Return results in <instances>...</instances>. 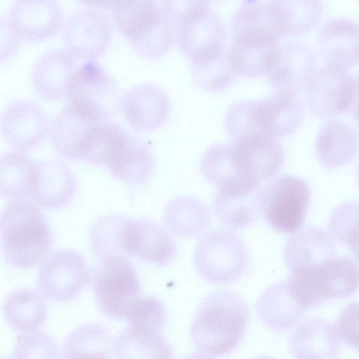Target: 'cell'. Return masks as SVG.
<instances>
[{
    "label": "cell",
    "instance_id": "obj_4",
    "mask_svg": "<svg viewBox=\"0 0 359 359\" xmlns=\"http://www.w3.org/2000/svg\"><path fill=\"white\" fill-rule=\"evenodd\" d=\"M290 271V290L306 310L330 299L348 297L359 289V266L346 256Z\"/></svg>",
    "mask_w": 359,
    "mask_h": 359
},
{
    "label": "cell",
    "instance_id": "obj_24",
    "mask_svg": "<svg viewBox=\"0 0 359 359\" xmlns=\"http://www.w3.org/2000/svg\"><path fill=\"white\" fill-rule=\"evenodd\" d=\"M280 41L255 35L233 36L229 50L236 74L245 77L267 75L278 59Z\"/></svg>",
    "mask_w": 359,
    "mask_h": 359
},
{
    "label": "cell",
    "instance_id": "obj_12",
    "mask_svg": "<svg viewBox=\"0 0 359 359\" xmlns=\"http://www.w3.org/2000/svg\"><path fill=\"white\" fill-rule=\"evenodd\" d=\"M66 50L76 60H96L108 49L112 27L100 10L83 9L72 14L62 27Z\"/></svg>",
    "mask_w": 359,
    "mask_h": 359
},
{
    "label": "cell",
    "instance_id": "obj_48",
    "mask_svg": "<svg viewBox=\"0 0 359 359\" xmlns=\"http://www.w3.org/2000/svg\"><path fill=\"white\" fill-rule=\"evenodd\" d=\"M78 2L97 10L113 9L124 0H76Z\"/></svg>",
    "mask_w": 359,
    "mask_h": 359
},
{
    "label": "cell",
    "instance_id": "obj_26",
    "mask_svg": "<svg viewBox=\"0 0 359 359\" xmlns=\"http://www.w3.org/2000/svg\"><path fill=\"white\" fill-rule=\"evenodd\" d=\"M97 121L68 103L50 122L49 135L56 151L63 158L78 160L81 147Z\"/></svg>",
    "mask_w": 359,
    "mask_h": 359
},
{
    "label": "cell",
    "instance_id": "obj_38",
    "mask_svg": "<svg viewBox=\"0 0 359 359\" xmlns=\"http://www.w3.org/2000/svg\"><path fill=\"white\" fill-rule=\"evenodd\" d=\"M233 35L255 34L280 39L269 1L248 2L235 12L231 22Z\"/></svg>",
    "mask_w": 359,
    "mask_h": 359
},
{
    "label": "cell",
    "instance_id": "obj_20",
    "mask_svg": "<svg viewBox=\"0 0 359 359\" xmlns=\"http://www.w3.org/2000/svg\"><path fill=\"white\" fill-rule=\"evenodd\" d=\"M76 190L75 175L65 163L57 160L36 162L29 196L34 203L45 209H60L72 202Z\"/></svg>",
    "mask_w": 359,
    "mask_h": 359
},
{
    "label": "cell",
    "instance_id": "obj_6",
    "mask_svg": "<svg viewBox=\"0 0 359 359\" xmlns=\"http://www.w3.org/2000/svg\"><path fill=\"white\" fill-rule=\"evenodd\" d=\"M299 93L276 90L259 101L239 102L238 119L249 134H264L276 138L290 135L299 128L304 116Z\"/></svg>",
    "mask_w": 359,
    "mask_h": 359
},
{
    "label": "cell",
    "instance_id": "obj_28",
    "mask_svg": "<svg viewBox=\"0 0 359 359\" xmlns=\"http://www.w3.org/2000/svg\"><path fill=\"white\" fill-rule=\"evenodd\" d=\"M256 311L264 325L285 332L299 323L306 309L292 294L287 280L266 289L257 302Z\"/></svg>",
    "mask_w": 359,
    "mask_h": 359
},
{
    "label": "cell",
    "instance_id": "obj_31",
    "mask_svg": "<svg viewBox=\"0 0 359 359\" xmlns=\"http://www.w3.org/2000/svg\"><path fill=\"white\" fill-rule=\"evenodd\" d=\"M269 3L282 36L306 34L316 28L323 18L322 0H270Z\"/></svg>",
    "mask_w": 359,
    "mask_h": 359
},
{
    "label": "cell",
    "instance_id": "obj_10",
    "mask_svg": "<svg viewBox=\"0 0 359 359\" xmlns=\"http://www.w3.org/2000/svg\"><path fill=\"white\" fill-rule=\"evenodd\" d=\"M233 181L261 183L276 175L283 161V151L276 138L264 134L242 137L226 144Z\"/></svg>",
    "mask_w": 359,
    "mask_h": 359
},
{
    "label": "cell",
    "instance_id": "obj_30",
    "mask_svg": "<svg viewBox=\"0 0 359 359\" xmlns=\"http://www.w3.org/2000/svg\"><path fill=\"white\" fill-rule=\"evenodd\" d=\"M290 347L297 358H334L339 351L337 330L323 320L305 321L292 334Z\"/></svg>",
    "mask_w": 359,
    "mask_h": 359
},
{
    "label": "cell",
    "instance_id": "obj_29",
    "mask_svg": "<svg viewBox=\"0 0 359 359\" xmlns=\"http://www.w3.org/2000/svg\"><path fill=\"white\" fill-rule=\"evenodd\" d=\"M358 147V136L353 128L344 122L329 120L317 134L316 154L323 166L332 169L351 161Z\"/></svg>",
    "mask_w": 359,
    "mask_h": 359
},
{
    "label": "cell",
    "instance_id": "obj_11",
    "mask_svg": "<svg viewBox=\"0 0 359 359\" xmlns=\"http://www.w3.org/2000/svg\"><path fill=\"white\" fill-rule=\"evenodd\" d=\"M90 280V273L84 258L71 249L50 255L43 262L37 275L40 293L52 302L74 299Z\"/></svg>",
    "mask_w": 359,
    "mask_h": 359
},
{
    "label": "cell",
    "instance_id": "obj_3",
    "mask_svg": "<svg viewBox=\"0 0 359 359\" xmlns=\"http://www.w3.org/2000/svg\"><path fill=\"white\" fill-rule=\"evenodd\" d=\"M111 11L114 25L137 55L157 60L170 50L175 24L156 0H124Z\"/></svg>",
    "mask_w": 359,
    "mask_h": 359
},
{
    "label": "cell",
    "instance_id": "obj_19",
    "mask_svg": "<svg viewBox=\"0 0 359 359\" xmlns=\"http://www.w3.org/2000/svg\"><path fill=\"white\" fill-rule=\"evenodd\" d=\"M128 257L135 256L156 265H165L176 256V244L160 224L147 219L128 218L124 228Z\"/></svg>",
    "mask_w": 359,
    "mask_h": 359
},
{
    "label": "cell",
    "instance_id": "obj_32",
    "mask_svg": "<svg viewBox=\"0 0 359 359\" xmlns=\"http://www.w3.org/2000/svg\"><path fill=\"white\" fill-rule=\"evenodd\" d=\"M43 297L26 288L9 294L3 305V314L12 330L24 334L37 330L44 323L48 307Z\"/></svg>",
    "mask_w": 359,
    "mask_h": 359
},
{
    "label": "cell",
    "instance_id": "obj_40",
    "mask_svg": "<svg viewBox=\"0 0 359 359\" xmlns=\"http://www.w3.org/2000/svg\"><path fill=\"white\" fill-rule=\"evenodd\" d=\"M191 69L195 81L211 91L228 87L237 75L231 61L229 50L226 47L206 60L191 63Z\"/></svg>",
    "mask_w": 359,
    "mask_h": 359
},
{
    "label": "cell",
    "instance_id": "obj_41",
    "mask_svg": "<svg viewBox=\"0 0 359 359\" xmlns=\"http://www.w3.org/2000/svg\"><path fill=\"white\" fill-rule=\"evenodd\" d=\"M328 229L336 241L348 248L359 264V201L346 202L335 208Z\"/></svg>",
    "mask_w": 359,
    "mask_h": 359
},
{
    "label": "cell",
    "instance_id": "obj_25",
    "mask_svg": "<svg viewBox=\"0 0 359 359\" xmlns=\"http://www.w3.org/2000/svg\"><path fill=\"white\" fill-rule=\"evenodd\" d=\"M76 58L67 50H54L41 55L34 65L32 81L43 99L55 100L66 97L77 69Z\"/></svg>",
    "mask_w": 359,
    "mask_h": 359
},
{
    "label": "cell",
    "instance_id": "obj_46",
    "mask_svg": "<svg viewBox=\"0 0 359 359\" xmlns=\"http://www.w3.org/2000/svg\"><path fill=\"white\" fill-rule=\"evenodd\" d=\"M22 39L10 24L8 18L1 19V62L10 60L18 50Z\"/></svg>",
    "mask_w": 359,
    "mask_h": 359
},
{
    "label": "cell",
    "instance_id": "obj_9",
    "mask_svg": "<svg viewBox=\"0 0 359 359\" xmlns=\"http://www.w3.org/2000/svg\"><path fill=\"white\" fill-rule=\"evenodd\" d=\"M310 198L306 182L297 177L285 175L263 189L262 214L276 231L293 233L304 223Z\"/></svg>",
    "mask_w": 359,
    "mask_h": 359
},
{
    "label": "cell",
    "instance_id": "obj_23",
    "mask_svg": "<svg viewBox=\"0 0 359 359\" xmlns=\"http://www.w3.org/2000/svg\"><path fill=\"white\" fill-rule=\"evenodd\" d=\"M111 175L128 185L143 184L151 176L154 158L141 138L125 133L107 165Z\"/></svg>",
    "mask_w": 359,
    "mask_h": 359
},
{
    "label": "cell",
    "instance_id": "obj_45",
    "mask_svg": "<svg viewBox=\"0 0 359 359\" xmlns=\"http://www.w3.org/2000/svg\"><path fill=\"white\" fill-rule=\"evenodd\" d=\"M338 337L359 351V303H351L340 312L336 327Z\"/></svg>",
    "mask_w": 359,
    "mask_h": 359
},
{
    "label": "cell",
    "instance_id": "obj_37",
    "mask_svg": "<svg viewBox=\"0 0 359 359\" xmlns=\"http://www.w3.org/2000/svg\"><path fill=\"white\" fill-rule=\"evenodd\" d=\"M129 217L111 215L97 219L90 230L92 250L99 259L112 256L128 257L124 246V228Z\"/></svg>",
    "mask_w": 359,
    "mask_h": 359
},
{
    "label": "cell",
    "instance_id": "obj_34",
    "mask_svg": "<svg viewBox=\"0 0 359 359\" xmlns=\"http://www.w3.org/2000/svg\"><path fill=\"white\" fill-rule=\"evenodd\" d=\"M36 162L21 151L4 154L0 158V194L8 201L29 198Z\"/></svg>",
    "mask_w": 359,
    "mask_h": 359
},
{
    "label": "cell",
    "instance_id": "obj_39",
    "mask_svg": "<svg viewBox=\"0 0 359 359\" xmlns=\"http://www.w3.org/2000/svg\"><path fill=\"white\" fill-rule=\"evenodd\" d=\"M126 131L111 121L96 124L84 141L78 160L106 167L112 152Z\"/></svg>",
    "mask_w": 359,
    "mask_h": 359
},
{
    "label": "cell",
    "instance_id": "obj_42",
    "mask_svg": "<svg viewBox=\"0 0 359 359\" xmlns=\"http://www.w3.org/2000/svg\"><path fill=\"white\" fill-rule=\"evenodd\" d=\"M125 320L129 325L156 332H162L167 313L163 304L153 297H141L131 307Z\"/></svg>",
    "mask_w": 359,
    "mask_h": 359
},
{
    "label": "cell",
    "instance_id": "obj_35",
    "mask_svg": "<svg viewBox=\"0 0 359 359\" xmlns=\"http://www.w3.org/2000/svg\"><path fill=\"white\" fill-rule=\"evenodd\" d=\"M114 340L102 325L89 323L71 332L65 339L62 353L65 358L112 357Z\"/></svg>",
    "mask_w": 359,
    "mask_h": 359
},
{
    "label": "cell",
    "instance_id": "obj_8",
    "mask_svg": "<svg viewBox=\"0 0 359 359\" xmlns=\"http://www.w3.org/2000/svg\"><path fill=\"white\" fill-rule=\"evenodd\" d=\"M67 97L69 103L100 121H109L121 109L120 91L114 79L96 60L78 67Z\"/></svg>",
    "mask_w": 359,
    "mask_h": 359
},
{
    "label": "cell",
    "instance_id": "obj_44",
    "mask_svg": "<svg viewBox=\"0 0 359 359\" xmlns=\"http://www.w3.org/2000/svg\"><path fill=\"white\" fill-rule=\"evenodd\" d=\"M211 0H161L167 17L177 26L210 9Z\"/></svg>",
    "mask_w": 359,
    "mask_h": 359
},
{
    "label": "cell",
    "instance_id": "obj_14",
    "mask_svg": "<svg viewBox=\"0 0 359 359\" xmlns=\"http://www.w3.org/2000/svg\"><path fill=\"white\" fill-rule=\"evenodd\" d=\"M1 133L14 151H29L49 133L50 122L43 110L35 102L18 100L8 106L1 116Z\"/></svg>",
    "mask_w": 359,
    "mask_h": 359
},
{
    "label": "cell",
    "instance_id": "obj_27",
    "mask_svg": "<svg viewBox=\"0 0 359 359\" xmlns=\"http://www.w3.org/2000/svg\"><path fill=\"white\" fill-rule=\"evenodd\" d=\"M283 256L292 271L321 264L336 257V249L330 234L321 228L309 226L287 240Z\"/></svg>",
    "mask_w": 359,
    "mask_h": 359
},
{
    "label": "cell",
    "instance_id": "obj_13",
    "mask_svg": "<svg viewBox=\"0 0 359 359\" xmlns=\"http://www.w3.org/2000/svg\"><path fill=\"white\" fill-rule=\"evenodd\" d=\"M305 91L311 113L320 118H331L350 109L353 78L348 70L324 64L318 68Z\"/></svg>",
    "mask_w": 359,
    "mask_h": 359
},
{
    "label": "cell",
    "instance_id": "obj_16",
    "mask_svg": "<svg viewBox=\"0 0 359 359\" xmlns=\"http://www.w3.org/2000/svg\"><path fill=\"white\" fill-rule=\"evenodd\" d=\"M261 183L238 181L218 188L213 201L215 212L226 226L242 229L262 214Z\"/></svg>",
    "mask_w": 359,
    "mask_h": 359
},
{
    "label": "cell",
    "instance_id": "obj_7",
    "mask_svg": "<svg viewBox=\"0 0 359 359\" xmlns=\"http://www.w3.org/2000/svg\"><path fill=\"white\" fill-rule=\"evenodd\" d=\"M249 253L241 238L228 230L208 232L196 245L194 265L206 282L226 284L239 279L248 269Z\"/></svg>",
    "mask_w": 359,
    "mask_h": 359
},
{
    "label": "cell",
    "instance_id": "obj_36",
    "mask_svg": "<svg viewBox=\"0 0 359 359\" xmlns=\"http://www.w3.org/2000/svg\"><path fill=\"white\" fill-rule=\"evenodd\" d=\"M163 219L169 229L179 236L189 237L206 229L210 217L200 201L189 198H178L164 208Z\"/></svg>",
    "mask_w": 359,
    "mask_h": 359
},
{
    "label": "cell",
    "instance_id": "obj_21",
    "mask_svg": "<svg viewBox=\"0 0 359 359\" xmlns=\"http://www.w3.org/2000/svg\"><path fill=\"white\" fill-rule=\"evenodd\" d=\"M121 109L128 124L138 131L161 127L169 111L168 99L158 86L144 83L128 90L121 98Z\"/></svg>",
    "mask_w": 359,
    "mask_h": 359
},
{
    "label": "cell",
    "instance_id": "obj_17",
    "mask_svg": "<svg viewBox=\"0 0 359 359\" xmlns=\"http://www.w3.org/2000/svg\"><path fill=\"white\" fill-rule=\"evenodd\" d=\"M7 18L20 39L29 41L48 39L64 24L57 0H14Z\"/></svg>",
    "mask_w": 359,
    "mask_h": 359
},
{
    "label": "cell",
    "instance_id": "obj_15",
    "mask_svg": "<svg viewBox=\"0 0 359 359\" xmlns=\"http://www.w3.org/2000/svg\"><path fill=\"white\" fill-rule=\"evenodd\" d=\"M177 27L178 46L191 63L206 60L225 48L226 27L210 9Z\"/></svg>",
    "mask_w": 359,
    "mask_h": 359
},
{
    "label": "cell",
    "instance_id": "obj_33",
    "mask_svg": "<svg viewBox=\"0 0 359 359\" xmlns=\"http://www.w3.org/2000/svg\"><path fill=\"white\" fill-rule=\"evenodd\" d=\"M116 358H170L172 350L161 332L129 325L114 340Z\"/></svg>",
    "mask_w": 359,
    "mask_h": 359
},
{
    "label": "cell",
    "instance_id": "obj_1",
    "mask_svg": "<svg viewBox=\"0 0 359 359\" xmlns=\"http://www.w3.org/2000/svg\"><path fill=\"white\" fill-rule=\"evenodd\" d=\"M249 320L248 308L236 293L217 290L201 302L190 327V337L202 357L227 354L241 342Z\"/></svg>",
    "mask_w": 359,
    "mask_h": 359
},
{
    "label": "cell",
    "instance_id": "obj_18",
    "mask_svg": "<svg viewBox=\"0 0 359 359\" xmlns=\"http://www.w3.org/2000/svg\"><path fill=\"white\" fill-rule=\"evenodd\" d=\"M318 68L317 55L309 45L287 42L281 45L278 59L267 74L268 80L276 90L300 94Z\"/></svg>",
    "mask_w": 359,
    "mask_h": 359
},
{
    "label": "cell",
    "instance_id": "obj_50",
    "mask_svg": "<svg viewBox=\"0 0 359 359\" xmlns=\"http://www.w3.org/2000/svg\"><path fill=\"white\" fill-rule=\"evenodd\" d=\"M211 1H222V0H211Z\"/></svg>",
    "mask_w": 359,
    "mask_h": 359
},
{
    "label": "cell",
    "instance_id": "obj_5",
    "mask_svg": "<svg viewBox=\"0 0 359 359\" xmlns=\"http://www.w3.org/2000/svg\"><path fill=\"white\" fill-rule=\"evenodd\" d=\"M90 279L97 306L109 318L125 319L141 297L138 275L128 257L99 259Z\"/></svg>",
    "mask_w": 359,
    "mask_h": 359
},
{
    "label": "cell",
    "instance_id": "obj_43",
    "mask_svg": "<svg viewBox=\"0 0 359 359\" xmlns=\"http://www.w3.org/2000/svg\"><path fill=\"white\" fill-rule=\"evenodd\" d=\"M59 348L47 333L34 330L24 333L17 340L13 351V358H57Z\"/></svg>",
    "mask_w": 359,
    "mask_h": 359
},
{
    "label": "cell",
    "instance_id": "obj_2",
    "mask_svg": "<svg viewBox=\"0 0 359 359\" xmlns=\"http://www.w3.org/2000/svg\"><path fill=\"white\" fill-rule=\"evenodd\" d=\"M0 231L2 255L13 267H34L52 249L50 227L34 202L22 199L7 204L1 214Z\"/></svg>",
    "mask_w": 359,
    "mask_h": 359
},
{
    "label": "cell",
    "instance_id": "obj_22",
    "mask_svg": "<svg viewBox=\"0 0 359 359\" xmlns=\"http://www.w3.org/2000/svg\"><path fill=\"white\" fill-rule=\"evenodd\" d=\"M316 46L325 64L348 70L359 64V24L346 19L327 22L318 33Z\"/></svg>",
    "mask_w": 359,
    "mask_h": 359
},
{
    "label": "cell",
    "instance_id": "obj_47",
    "mask_svg": "<svg viewBox=\"0 0 359 359\" xmlns=\"http://www.w3.org/2000/svg\"><path fill=\"white\" fill-rule=\"evenodd\" d=\"M353 95L350 107L354 121L359 128V74L352 75Z\"/></svg>",
    "mask_w": 359,
    "mask_h": 359
},
{
    "label": "cell",
    "instance_id": "obj_49",
    "mask_svg": "<svg viewBox=\"0 0 359 359\" xmlns=\"http://www.w3.org/2000/svg\"><path fill=\"white\" fill-rule=\"evenodd\" d=\"M356 174H357V180H358V186H359V161H358V166H357Z\"/></svg>",
    "mask_w": 359,
    "mask_h": 359
}]
</instances>
